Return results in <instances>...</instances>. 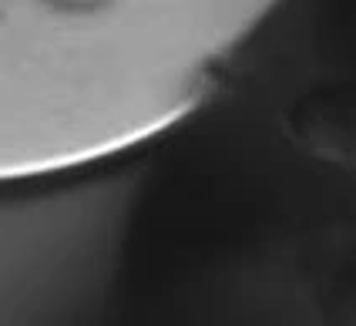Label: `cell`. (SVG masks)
Listing matches in <instances>:
<instances>
[{
    "label": "cell",
    "instance_id": "1",
    "mask_svg": "<svg viewBox=\"0 0 356 326\" xmlns=\"http://www.w3.org/2000/svg\"><path fill=\"white\" fill-rule=\"evenodd\" d=\"M293 135L319 158L356 168V98H319L302 104Z\"/></svg>",
    "mask_w": 356,
    "mask_h": 326
}]
</instances>
